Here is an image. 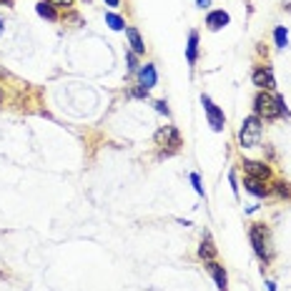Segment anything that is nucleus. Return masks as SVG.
<instances>
[{"mask_svg": "<svg viewBox=\"0 0 291 291\" xmlns=\"http://www.w3.org/2000/svg\"><path fill=\"white\" fill-rule=\"evenodd\" d=\"M244 173L251 176V178L266 181V178L271 176V168H269L266 163H261V161H244Z\"/></svg>", "mask_w": 291, "mask_h": 291, "instance_id": "nucleus-6", "label": "nucleus"}, {"mask_svg": "<svg viewBox=\"0 0 291 291\" xmlns=\"http://www.w3.org/2000/svg\"><path fill=\"white\" fill-rule=\"evenodd\" d=\"M156 108H158V111H161V113H168V106H166V103H163V101H158V103H156Z\"/></svg>", "mask_w": 291, "mask_h": 291, "instance_id": "nucleus-20", "label": "nucleus"}, {"mask_svg": "<svg viewBox=\"0 0 291 291\" xmlns=\"http://www.w3.org/2000/svg\"><path fill=\"white\" fill-rule=\"evenodd\" d=\"M274 38H276V45H279V48H286V43H289V33H286V28H276Z\"/></svg>", "mask_w": 291, "mask_h": 291, "instance_id": "nucleus-17", "label": "nucleus"}, {"mask_svg": "<svg viewBox=\"0 0 291 291\" xmlns=\"http://www.w3.org/2000/svg\"><path fill=\"white\" fill-rule=\"evenodd\" d=\"M156 143L163 146V148L168 146V151H166V156H168V153H176L181 148V136L173 126H163V128L156 131Z\"/></svg>", "mask_w": 291, "mask_h": 291, "instance_id": "nucleus-3", "label": "nucleus"}, {"mask_svg": "<svg viewBox=\"0 0 291 291\" xmlns=\"http://www.w3.org/2000/svg\"><path fill=\"white\" fill-rule=\"evenodd\" d=\"M106 23H108L113 30H123V25H126V23H123V18H121V15H116V13H106Z\"/></svg>", "mask_w": 291, "mask_h": 291, "instance_id": "nucleus-14", "label": "nucleus"}, {"mask_svg": "<svg viewBox=\"0 0 291 291\" xmlns=\"http://www.w3.org/2000/svg\"><path fill=\"white\" fill-rule=\"evenodd\" d=\"M199 254H201V259H206V261H214V256H216V249H214V244H211V236H206V239H204V244H201Z\"/></svg>", "mask_w": 291, "mask_h": 291, "instance_id": "nucleus-13", "label": "nucleus"}, {"mask_svg": "<svg viewBox=\"0 0 291 291\" xmlns=\"http://www.w3.org/2000/svg\"><path fill=\"white\" fill-rule=\"evenodd\" d=\"M0 101H3V88H0Z\"/></svg>", "mask_w": 291, "mask_h": 291, "instance_id": "nucleus-27", "label": "nucleus"}, {"mask_svg": "<svg viewBox=\"0 0 291 291\" xmlns=\"http://www.w3.org/2000/svg\"><path fill=\"white\" fill-rule=\"evenodd\" d=\"M128 68H131V70L136 68V53H128Z\"/></svg>", "mask_w": 291, "mask_h": 291, "instance_id": "nucleus-19", "label": "nucleus"}, {"mask_svg": "<svg viewBox=\"0 0 291 291\" xmlns=\"http://www.w3.org/2000/svg\"><path fill=\"white\" fill-rule=\"evenodd\" d=\"M266 286H269V291H276V286H274V284H266Z\"/></svg>", "mask_w": 291, "mask_h": 291, "instance_id": "nucleus-26", "label": "nucleus"}, {"mask_svg": "<svg viewBox=\"0 0 291 291\" xmlns=\"http://www.w3.org/2000/svg\"><path fill=\"white\" fill-rule=\"evenodd\" d=\"M191 183H193V188H196V193H204V188H201V178H199L196 173H191Z\"/></svg>", "mask_w": 291, "mask_h": 291, "instance_id": "nucleus-18", "label": "nucleus"}, {"mask_svg": "<svg viewBox=\"0 0 291 291\" xmlns=\"http://www.w3.org/2000/svg\"><path fill=\"white\" fill-rule=\"evenodd\" d=\"M254 85H259L261 90H271L276 85V80L269 70H254Z\"/></svg>", "mask_w": 291, "mask_h": 291, "instance_id": "nucleus-8", "label": "nucleus"}, {"mask_svg": "<svg viewBox=\"0 0 291 291\" xmlns=\"http://www.w3.org/2000/svg\"><path fill=\"white\" fill-rule=\"evenodd\" d=\"M126 35H128V40H131V48H133V53H136V55L146 50V45H143V40H141V33H138L136 28H126Z\"/></svg>", "mask_w": 291, "mask_h": 291, "instance_id": "nucleus-11", "label": "nucleus"}, {"mask_svg": "<svg viewBox=\"0 0 291 291\" xmlns=\"http://www.w3.org/2000/svg\"><path fill=\"white\" fill-rule=\"evenodd\" d=\"M0 5H13V0H0Z\"/></svg>", "mask_w": 291, "mask_h": 291, "instance_id": "nucleus-24", "label": "nucleus"}, {"mask_svg": "<svg viewBox=\"0 0 291 291\" xmlns=\"http://www.w3.org/2000/svg\"><path fill=\"white\" fill-rule=\"evenodd\" d=\"M209 271H211V276H214V281H216L219 291H226V271H224L216 261H209Z\"/></svg>", "mask_w": 291, "mask_h": 291, "instance_id": "nucleus-10", "label": "nucleus"}, {"mask_svg": "<svg viewBox=\"0 0 291 291\" xmlns=\"http://www.w3.org/2000/svg\"><path fill=\"white\" fill-rule=\"evenodd\" d=\"M199 3V8H206V5H211V0H196Z\"/></svg>", "mask_w": 291, "mask_h": 291, "instance_id": "nucleus-23", "label": "nucleus"}, {"mask_svg": "<svg viewBox=\"0 0 291 291\" xmlns=\"http://www.w3.org/2000/svg\"><path fill=\"white\" fill-rule=\"evenodd\" d=\"M239 141H241L244 148L259 146V141H261V118H259V116H249V118L244 121L241 133H239Z\"/></svg>", "mask_w": 291, "mask_h": 291, "instance_id": "nucleus-2", "label": "nucleus"}, {"mask_svg": "<svg viewBox=\"0 0 291 291\" xmlns=\"http://www.w3.org/2000/svg\"><path fill=\"white\" fill-rule=\"evenodd\" d=\"M48 3H55V5H65V8H68L73 0H48Z\"/></svg>", "mask_w": 291, "mask_h": 291, "instance_id": "nucleus-21", "label": "nucleus"}, {"mask_svg": "<svg viewBox=\"0 0 291 291\" xmlns=\"http://www.w3.org/2000/svg\"><path fill=\"white\" fill-rule=\"evenodd\" d=\"M254 111L259 118H279V116H289L281 95H271V93H259L254 101Z\"/></svg>", "mask_w": 291, "mask_h": 291, "instance_id": "nucleus-1", "label": "nucleus"}, {"mask_svg": "<svg viewBox=\"0 0 291 291\" xmlns=\"http://www.w3.org/2000/svg\"><path fill=\"white\" fill-rule=\"evenodd\" d=\"M138 78H141V83L146 85V90L153 88V85H156V68H153V65H143L141 73H138Z\"/></svg>", "mask_w": 291, "mask_h": 291, "instance_id": "nucleus-12", "label": "nucleus"}, {"mask_svg": "<svg viewBox=\"0 0 291 291\" xmlns=\"http://www.w3.org/2000/svg\"><path fill=\"white\" fill-rule=\"evenodd\" d=\"M229 13L226 10H214V13H209L206 15V25L211 28V30H219V28H224V25H229Z\"/></svg>", "mask_w": 291, "mask_h": 291, "instance_id": "nucleus-7", "label": "nucleus"}, {"mask_svg": "<svg viewBox=\"0 0 291 291\" xmlns=\"http://www.w3.org/2000/svg\"><path fill=\"white\" fill-rule=\"evenodd\" d=\"M279 193L284 196V193H289V188H286V183H279Z\"/></svg>", "mask_w": 291, "mask_h": 291, "instance_id": "nucleus-22", "label": "nucleus"}, {"mask_svg": "<svg viewBox=\"0 0 291 291\" xmlns=\"http://www.w3.org/2000/svg\"><path fill=\"white\" fill-rule=\"evenodd\" d=\"M266 226H261V224H254L251 226V241H254V249H256V254L261 256V259H266L269 256V249H266Z\"/></svg>", "mask_w": 291, "mask_h": 291, "instance_id": "nucleus-5", "label": "nucleus"}, {"mask_svg": "<svg viewBox=\"0 0 291 291\" xmlns=\"http://www.w3.org/2000/svg\"><path fill=\"white\" fill-rule=\"evenodd\" d=\"M0 33H3V23H0Z\"/></svg>", "mask_w": 291, "mask_h": 291, "instance_id": "nucleus-28", "label": "nucleus"}, {"mask_svg": "<svg viewBox=\"0 0 291 291\" xmlns=\"http://www.w3.org/2000/svg\"><path fill=\"white\" fill-rule=\"evenodd\" d=\"M196 45H199V33H191L188 35V60L191 63L196 60Z\"/></svg>", "mask_w": 291, "mask_h": 291, "instance_id": "nucleus-16", "label": "nucleus"}, {"mask_svg": "<svg viewBox=\"0 0 291 291\" xmlns=\"http://www.w3.org/2000/svg\"><path fill=\"white\" fill-rule=\"evenodd\" d=\"M244 186H246V191H251L254 196H266V193H269V186H264L261 178H251V176H246Z\"/></svg>", "mask_w": 291, "mask_h": 291, "instance_id": "nucleus-9", "label": "nucleus"}, {"mask_svg": "<svg viewBox=\"0 0 291 291\" xmlns=\"http://www.w3.org/2000/svg\"><path fill=\"white\" fill-rule=\"evenodd\" d=\"M106 3H108V5H118V0H106Z\"/></svg>", "mask_w": 291, "mask_h": 291, "instance_id": "nucleus-25", "label": "nucleus"}, {"mask_svg": "<svg viewBox=\"0 0 291 291\" xmlns=\"http://www.w3.org/2000/svg\"><path fill=\"white\" fill-rule=\"evenodd\" d=\"M201 106H204V111H206V116H209V126H211L214 131H221V128H224V113L214 106V101H211L209 95H201Z\"/></svg>", "mask_w": 291, "mask_h": 291, "instance_id": "nucleus-4", "label": "nucleus"}, {"mask_svg": "<svg viewBox=\"0 0 291 291\" xmlns=\"http://www.w3.org/2000/svg\"><path fill=\"white\" fill-rule=\"evenodd\" d=\"M35 10H38V15H43V18H48V20H55L58 15H55V10L50 8V5H45V3H38L35 5Z\"/></svg>", "mask_w": 291, "mask_h": 291, "instance_id": "nucleus-15", "label": "nucleus"}]
</instances>
